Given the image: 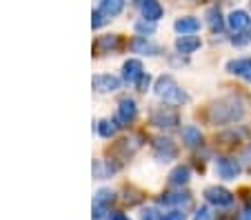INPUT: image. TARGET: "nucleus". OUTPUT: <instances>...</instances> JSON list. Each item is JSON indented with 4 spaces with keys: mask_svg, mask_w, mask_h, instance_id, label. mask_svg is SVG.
<instances>
[{
    "mask_svg": "<svg viewBox=\"0 0 251 220\" xmlns=\"http://www.w3.org/2000/svg\"><path fill=\"white\" fill-rule=\"evenodd\" d=\"M138 7H140L142 18H145V20L156 23V20L162 18V7H160V2H158V0H138Z\"/></svg>",
    "mask_w": 251,
    "mask_h": 220,
    "instance_id": "9d476101",
    "label": "nucleus"
},
{
    "mask_svg": "<svg viewBox=\"0 0 251 220\" xmlns=\"http://www.w3.org/2000/svg\"><path fill=\"white\" fill-rule=\"evenodd\" d=\"M149 82H151V78H149V73H142V76L138 78V82H136V85H138V89H140V91H147Z\"/></svg>",
    "mask_w": 251,
    "mask_h": 220,
    "instance_id": "bb28decb",
    "label": "nucleus"
},
{
    "mask_svg": "<svg viewBox=\"0 0 251 220\" xmlns=\"http://www.w3.org/2000/svg\"><path fill=\"white\" fill-rule=\"evenodd\" d=\"M182 140H185L187 147H198V145L202 143V134H200V129H196V127H185V129H182Z\"/></svg>",
    "mask_w": 251,
    "mask_h": 220,
    "instance_id": "6ab92c4d",
    "label": "nucleus"
},
{
    "mask_svg": "<svg viewBox=\"0 0 251 220\" xmlns=\"http://www.w3.org/2000/svg\"><path fill=\"white\" fill-rule=\"evenodd\" d=\"M111 220H129V218H127V216H123V214H116Z\"/></svg>",
    "mask_w": 251,
    "mask_h": 220,
    "instance_id": "473e14b6",
    "label": "nucleus"
},
{
    "mask_svg": "<svg viewBox=\"0 0 251 220\" xmlns=\"http://www.w3.org/2000/svg\"><path fill=\"white\" fill-rule=\"evenodd\" d=\"M136 31H138V34H145V36L153 34V23H151V20H142V23L136 24Z\"/></svg>",
    "mask_w": 251,
    "mask_h": 220,
    "instance_id": "a878e982",
    "label": "nucleus"
},
{
    "mask_svg": "<svg viewBox=\"0 0 251 220\" xmlns=\"http://www.w3.org/2000/svg\"><path fill=\"white\" fill-rule=\"evenodd\" d=\"M116 127H118V124L111 122V120H100L98 122V134L102 136V138H111V136L116 134Z\"/></svg>",
    "mask_w": 251,
    "mask_h": 220,
    "instance_id": "5701e85b",
    "label": "nucleus"
},
{
    "mask_svg": "<svg viewBox=\"0 0 251 220\" xmlns=\"http://www.w3.org/2000/svg\"><path fill=\"white\" fill-rule=\"evenodd\" d=\"M189 194H167V196H162L165 205H189Z\"/></svg>",
    "mask_w": 251,
    "mask_h": 220,
    "instance_id": "4be33fe9",
    "label": "nucleus"
},
{
    "mask_svg": "<svg viewBox=\"0 0 251 220\" xmlns=\"http://www.w3.org/2000/svg\"><path fill=\"white\" fill-rule=\"evenodd\" d=\"M138 116V107L133 100H129V98H125V100H120L118 105V114H116V122L118 124H129L133 122Z\"/></svg>",
    "mask_w": 251,
    "mask_h": 220,
    "instance_id": "423d86ee",
    "label": "nucleus"
},
{
    "mask_svg": "<svg viewBox=\"0 0 251 220\" xmlns=\"http://www.w3.org/2000/svg\"><path fill=\"white\" fill-rule=\"evenodd\" d=\"M242 160H245V163H249V165H251V145H249V147L245 149V153H242Z\"/></svg>",
    "mask_w": 251,
    "mask_h": 220,
    "instance_id": "7c9ffc66",
    "label": "nucleus"
},
{
    "mask_svg": "<svg viewBox=\"0 0 251 220\" xmlns=\"http://www.w3.org/2000/svg\"><path fill=\"white\" fill-rule=\"evenodd\" d=\"M131 49L136 53H145V56H156V53H158V45H153L151 40H147L145 36H140V38L133 40Z\"/></svg>",
    "mask_w": 251,
    "mask_h": 220,
    "instance_id": "f3484780",
    "label": "nucleus"
},
{
    "mask_svg": "<svg viewBox=\"0 0 251 220\" xmlns=\"http://www.w3.org/2000/svg\"><path fill=\"white\" fill-rule=\"evenodd\" d=\"M111 200H114V192H111V189H100V192L96 194L94 196V218L96 220H100L107 214Z\"/></svg>",
    "mask_w": 251,
    "mask_h": 220,
    "instance_id": "39448f33",
    "label": "nucleus"
},
{
    "mask_svg": "<svg viewBox=\"0 0 251 220\" xmlns=\"http://www.w3.org/2000/svg\"><path fill=\"white\" fill-rule=\"evenodd\" d=\"M207 23H209V27H211V31H220V29H223V24H225L223 14H220L216 7L207 9Z\"/></svg>",
    "mask_w": 251,
    "mask_h": 220,
    "instance_id": "412c9836",
    "label": "nucleus"
},
{
    "mask_svg": "<svg viewBox=\"0 0 251 220\" xmlns=\"http://www.w3.org/2000/svg\"><path fill=\"white\" fill-rule=\"evenodd\" d=\"M194 220H211V211H209V207H200Z\"/></svg>",
    "mask_w": 251,
    "mask_h": 220,
    "instance_id": "c85d7f7f",
    "label": "nucleus"
},
{
    "mask_svg": "<svg viewBox=\"0 0 251 220\" xmlns=\"http://www.w3.org/2000/svg\"><path fill=\"white\" fill-rule=\"evenodd\" d=\"M91 85H94V89L98 91V94H109V91L118 89L120 80L116 76H109V73H98V76H94Z\"/></svg>",
    "mask_w": 251,
    "mask_h": 220,
    "instance_id": "0eeeda50",
    "label": "nucleus"
},
{
    "mask_svg": "<svg viewBox=\"0 0 251 220\" xmlns=\"http://www.w3.org/2000/svg\"><path fill=\"white\" fill-rule=\"evenodd\" d=\"M200 38L194 34H187V36H178V40H176V49L180 53H194L196 49H200Z\"/></svg>",
    "mask_w": 251,
    "mask_h": 220,
    "instance_id": "4468645a",
    "label": "nucleus"
},
{
    "mask_svg": "<svg viewBox=\"0 0 251 220\" xmlns=\"http://www.w3.org/2000/svg\"><path fill=\"white\" fill-rule=\"evenodd\" d=\"M153 89H156V96L160 98V100L169 102V105H182V102L189 100V96L180 89V85H178L171 76H160L156 80V87H153Z\"/></svg>",
    "mask_w": 251,
    "mask_h": 220,
    "instance_id": "f03ea898",
    "label": "nucleus"
},
{
    "mask_svg": "<svg viewBox=\"0 0 251 220\" xmlns=\"http://www.w3.org/2000/svg\"><path fill=\"white\" fill-rule=\"evenodd\" d=\"M151 122L156 127H176L178 124V114L174 109H167V107H160L151 114Z\"/></svg>",
    "mask_w": 251,
    "mask_h": 220,
    "instance_id": "6e6552de",
    "label": "nucleus"
},
{
    "mask_svg": "<svg viewBox=\"0 0 251 220\" xmlns=\"http://www.w3.org/2000/svg\"><path fill=\"white\" fill-rule=\"evenodd\" d=\"M227 24L233 29V31H245L247 24H249V16H247V11H242V9L231 11L227 18Z\"/></svg>",
    "mask_w": 251,
    "mask_h": 220,
    "instance_id": "dca6fc26",
    "label": "nucleus"
},
{
    "mask_svg": "<svg viewBox=\"0 0 251 220\" xmlns=\"http://www.w3.org/2000/svg\"><path fill=\"white\" fill-rule=\"evenodd\" d=\"M140 220H162V218H160L156 207H147V209L140 211Z\"/></svg>",
    "mask_w": 251,
    "mask_h": 220,
    "instance_id": "b1692460",
    "label": "nucleus"
},
{
    "mask_svg": "<svg viewBox=\"0 0 251 220\" xmlns=\"http://www.w3.org/2000/svg\"><path fill=\"white\" fill-rule=\"evenodd\" d=\"M204 198H207V202H211L216 207H229L233 202V194L227 192L225 187H207Z\"/></svg>",
    "mask_w": 251,
    "mask_h": 220,
    "instance_id": "7ed1b4c3",
    "label": "nucleus"
},
{
    "mask_svg": "<svg viewBox=\"0 0 251 220\" xmlns=\"http://www.w3.org/2000/svg\"><path fill=\"white\" fill-rule=\"evenodd\" d=\"M216 173L223 180H233L240 173V163L233 158H218L216 160Z\"/></svg>",
    "mask_w": 251,
    "mask_h": 220,
    "instance_id": "20e7f679",
    "label": "nucleus"
},
{
    "mask_svg": "<svg viewBox=\"0 0 251 220\" xmlns=\"http://www.w3.org/2000/svg\"><path fill=\"white\" fill-rule=\"evenodd\" d=\"M238 220H251V207H247V209L240 214V218H238Z\"/></svg>",
    "mask_w": 251,
    "mask_h": 220,
    "instance_id": "2f4dec72",
    "label": "nucleus"
},
{
    "mask_svg": "<svg viewBox=\"0 0 251 220\" xmlns=\"http://www.w3.org/2000/svg\"><path fill=\"white\" fill-rule=\"evenodd\" d=\"M123 7H125V0H100L98 11L104 18H114V16H118L123 11Z\"/></svg>",
    "mask_w": 251,
    "mask_h": 220,
    "instance_id": "2eb2a0df",
    "label": "nucleus"
},
{
    "mask_svg": "<svg viewBox=\"0 0 251 220\" xmlns=\"http://www.w3.org/2000/svg\"><path fill=\"white\" fill-rule=\"evenodd\" d=\"M187 180H189V167H182L180 165V167H176L174 171L169 173V182L174 187H182Z\"/></svg>",
    "mask_w": 251,
    "mask_h": 220,
    "instance_id": "aec40b11",
    "label": "nucleus"
},
{
    "mask_svg": "<svg viewBox=\"0 0 251 220\" xmlns=\"http://www.w3.org/2000/svg\"><path fill=\"white\" fill-rule=\"evenodd\" d=\"M156 153L160 156V158L167 160V158H174L178 151H176L174 143H171L169 138H158V140H156Z\"/></svg>",
    "mask_w": 251,
    "mask_h": 220,
    "instance_id": "a211bd4d",
    "label": "nucleus"
},
{
    "mask_svg": "<svg viewBox=\"0 0 251 220\" xmlns=\"http://www.w3.org/2000/svg\"><path fill=\"white\" fill-rule=\"evenodd\" d=\"M104 20H107V18H104V16H102V14H100V11H98V9H96V11H94V14H91V24H94V29H98V27H100V24H102V23H104Z\"/></svg>",
    "mask_w": 251,
    "mask_h": 220,
    "instance_id": "cd10ccee",
    "label": "nucleus"
},
{
    "mask_svg": "<svg viewBox=\"0 0 251 220\" xmlns=\"http://www.w3.org/2000/svg\"><path fill=\"white\" fill-rule=\"evenodd\" d=\"M162 220H185V214L182 211H169V214H165Z\"/></svg>",
    "mask_w": 251,
    "mask_h": 220,
    "instance_id": "c756f323",
    "label": "nucleus"
},
{
    "mask_svg": "<svg viewBox=\"0 0 251 220\" xmlns=\"http://www.w3.org/2000/svg\"><path fill=\"white\" fill-rule=\"evenodd\" d=\"M227 72L233 76L245 78L247 82H251V58H238V60L227 62Z\"/></svg>",
    "mask_w": 251,
    "mask_h": 220,
    "instance_id": "1a4fd4ad",
    "label": "nucleus"
},
{
    "mask_svg": "<svg viewBox=\"0 0 251 220\" xmlns=\"http://www.w3.org/2000/svg\"><path fill=\"white\" fill-rule=\"evenodd\" d=\"M174 29L178 31L180 36H187V34H196L200 29V20L194 18V16H185V18H178L174 24Z\"/></svg>",
    "mask_w": 251,
    "mask_h": 220,
    "instance_id": "ddd939ff",
    "label": "nucleus"
},
{
    "mask_svg": "<svg viewBox=\"0 0 251 220\" xmlns=\"http://www.w3.org/2000/svg\"><path fill=\"white\" fill-rule=\"evenodd\" d=\"M118 47H120V38L109 34V36H100V38L96 40L94 51L96 53H111V51H116Z\"/></svg>",
    "mask_w": 251,
    "mask_h": 220,
    "instance_id": "f8f14e48",
    "label": "nucleus"
},
{
    "mask_svg": "<svg viewBox=\"0 0 251 220\" xmlns=\"http://www.w3.org/2000/svg\"><path fill=\"white\" fill-rule=\"evenodd\" d=\"M233 45H238V47H242V45H249L251 43V31H240L238 36H233L231 38Z\"/></svg>",
    "mask_w": 251,
    "mask_h": 220,
    "instance_id": "393cba45",
    "label": "nucleus"
},
{
    "mask_svg": "<svg viewBox=\"0 0 251 220\" xmlns=\"http://www.w3.org/2000/svg\"><path fill=\"white\" fill-rule=\"evenodd\" d=\"M145 73V69H142V62L136 60V58H131V60H127L123 65V78L127 82H138V78Z\"/></svg>",
    "mask_w": 251,
    "mask_h": 220,
    "instance_id": "9b49d317",
    "label": "nucleus"
},
{
    "mask_svg": "<svg viewBox=\"0 0 251 220\" xmlns=\"http://www.w3.org/2000/svg\"><path fill=\"white\" fill-rule=\"evenodd\" d=\"M242 116H245V105H242L240 98H236V96H229L218 102H213L211 109H209V120H211L213 124L236 122Z\"/></svg>",
    "mask_w": 251,
    "mask_h": 220,
    "instance_id": "f257e3e1",
    "label": "nucleus"
}]
</instances>
